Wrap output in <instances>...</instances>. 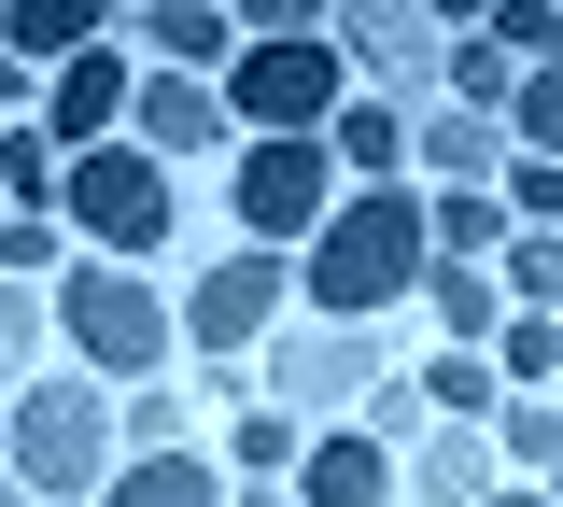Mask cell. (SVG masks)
I'll use <instances>...</instances> for the list:
<instances>
[{"label": "cell", "instance_id": "1", "mask_svg": "<svg viewBox=\"0 0 563 507\" xmlns=\"http://www.w3.org/2000/svg\"><path fill=\"white\" fill-rule=\"evenodd\" d=\"M422 283V198L409 184H366V198H339V212L310 225V310H395V296Z\"/></svg>", "mask_w": 563, "mask_h": 507}, {"label": "cell", "instance_id": "2", "mask_svg": "<svg viewBox=\"0 0 563 507\" xmlns=\"http://www.w3.org/2000/svg\"><path fill=\"white\" fill-rule=\"evenodd\" d=\"M57 212H70V240H85L99 268H141L184 198H169V169L141 142H99V155H57Z\"/></svg>", "mask_w": 563, "mask_h": 507}, {"label": "cell", "instance_id": "3", "mask_svg": "<svg viewBox=\"0 0 563 507\" xmlns=\"http://www.w3.org/2000/svg\"><path fill=\"white\" fill-rule=\"evenodd\" d=\"M57 324H70V353L113 366V381H155V353H169V296L141 268H99V254L57 268Z\"/></svg>", "mask_w": 563, "mask_h": 507}, {"label": "cell", "instance_id": "4", "mask_svg": "<svg viewBox=\"0 0 563 507\" xmlns=\"http://www.w3.org/2000/svg\"><path fill=\"white\" fill-rule=\"evenodd\" d=\"M14 480H29V494L113 480V395H99V381H29V395H14Z\"/></svg>", "mask_w": 563, "mask_h": 507}, {"label": "cell", "instance_id": "5", "mask_svg": "<svg viewBox=\"0 0 563 507\" xmlns=\"http://www.w3.org/2000/svg\"><path fill=\"white\" fill-rule=\"evenodd\" d=\"M339 99H352V71H339V43H324V29H310V43H254L240 85H225V113H240L254 142H324V128H339Z\"/></svg>", "mask_w": 563, "mask_h": 507}, {"label": "cell", "instance_id": "6", "mask_svg": "<svg viewBox=\"0 0 563 507\" xmlns=\"http://www.w3.org/2000/svg\"><path fill=\"white\" fill-rule=\"evenodd\" d=\"M324 212H339V155H324V142H254V155H240V225H254V254L310 240Z\"/></svg>", "mask_w": 563, "mask_h": 507}, {"label": "cell", "instance_id": "7", "mask_svg": "<svg viewBox=\"0 0 563 507\" xmlns=\"http://www.w3.org/2000/svg\"><path fill=\"white\" fill-rule=\"evenodd\" d=\"M268 310H282V254H254V240H240V254H211V268H198V296L169 310V339H198V353L225 366L240 339H268Z\"/></svg>", "mask_w": 563, "mask_h": 507}, {"label": "cell", "instance_id": "8", "mask_svg": "<svg viewBox=\"0 0 563 507\" xmlns=\"http://www.w3.org/2000/svg\"><path fill=\"white\" fill-rule=\"evenodd\" d=\"M141 99V71H128V43H99V57H70L57 85H43V142L57 155H99L113 142V113Z\"/></svg>", "mask_w": 563, "mask_h": 507}, {"label": "cell", "instance_id": "9", "mask_svg": "<svg viewBox=\"0 0 563 507\" xmlns=\"http://www.w3.org/2000/svg\"><path fill=\"white\" fill-rule=\"evenodd\" d=\"M268 381H282V409L310 423V409H352L380 366H366V339H352V324H296V339L268 353Z\"/></svg>", "mask_w": 563, "mask_h": 507}, {"label": "cell", "instance_id": "10", "mask_svg": "<svg viewBox=\"0 0 563 507\" xmlns=\"http://www.w3.org/2000/svg\"><path fill=\"white\" fill-rule=\"evenodd\" d=\"M409 169L437 184V198H493V184H507V128H493V113H451V99H437V113L409 128Z\"/></svg>", "mask_w": 563, "mask_h": 507}, {"label": "cell", "instance_id": "11", "mask_svg": "<svg viewBox=\"0 0 563 507\" xmlns=\"http://www.w3.org/2000/svg\"><path fill=\"white\" fill-rule=\"evenodd\" d=\"M128 128H141V155L169 169V155H198V142H225V85H198V71H141V99H128Z\"/></svg>", "mask_w": 563, "mask_h": 507}, {"label": "cell", "instance_id": "12", "mask_svg": "<svg viewBox=\"0 0 563 507\" xmlns=\"http://www.w3.org/2000/svg\"><path fill=\"white\" fill-rule=\"evenodd\" d=\"M324 43H339V71H380V85H422L437 57H451V29H437V14H339Z\"/></svg>", "mask_w": 563, "mask_h": 507}, {"label": "cell", "instance_id": "13", "mask_svg": "<svg viewBox=\"0 0 563 507\" xmlns=\"http://www.w3.org/2000/svg\"><path fill=\"white\" fill-rule=\"evenodd\" d=\"M296 507H395V465H380V437H310L296 451Z\"/></svg>", "mask_w": 563, "mask_h": 507}, {"label": "cell", "instance_id": "14", "mask_svg": "<svg viewBox=\"0 0 563 507\" xmlns=\"http://www.w3.org/2000/svg\"><path fill=\"white\" fill-rule=\"evenodd\" d=\"M99 43H113V14H99V0H0V57H14V71H29V57H99Z\"/></svg>", "mask_w": 563, "mask_h": 507}, {"label": "cell", "instance_id": "15", "mask_svg": "<svg viewBox=\"0 0 563 507\" xmlns=\"http://www.w3.org/2000/svg\"><path fill=\"white\" fill-rule=\"evenodd\" d=\"M128 29L169 57V71H211V57H225V0H141Z\"/></svg>", "mask_w": 563, "mask_h": 507}, {"label": "cell", "instance_id": "16", "mask_svg": "<svg viewBox=\"0 0 563 507\" xmlns=\"http://www.w3.org/2000/svg\"><path fill=\"white\" fill-rule=\"evenodd\" d=\"M493 381H507V395H550L563 381V310H507V324H493Z\"/></svg>", "mask_w": 563, "mask_h": 507}, {"label": "cell", "instance_id": "17", "mask_svg": "<svg viewBox=\"0 0 563 507\" xmlns=\"http://www.w3.org/2000/svg\"><path fill=\"white\" fill-rule=\"evenodd\" d=\"M437 71H451V113H493V128H507V85H521V57H507L493 29H451V57H437Z\"/></svg>", "mask_w": 563, "mask_h": 507}, {"label": "cell", "instance_id": "18", "mask_svg": "<svg viewBox=\"0 0 563 507\" xmlns=\"http://www.w3.org/2000/svg\"><path fill=\"white\" fill-rule=\"evenodd\" d=\"M339 169H366V184H395V169H409V113H395V99H339Z\"/></svg>", "mask_w": 563, "mask_h": 507}, {"label": "cell", "instance_id": "19", "mask_svg": "<svg viewBox=\"0 0 563 507\" xmlns=\"http://www.w3.org/2000/svg\"><path fill=\"white\" fill-rule=\"evenodd\" d=\"M113 507H225V480H211L198 451H128V480H113Z\"/></svg>", "mask_w": 563, "mask_h": 507}, {"label": "cell", "instance_id": "20", "mask_svg": "<svg viewBox=\"0 0 563 507\" xmlns=\"http://www.w3.org/2000/svg\"><path fill=\"white\" fill-rule=\"evenodd\" d=\"M422 283H437V324H451V353H479L493 324H507V283H493V268H422Z\"/></svg>", "mask_w": 563, "mask_h": 507}, {"label": "cell", "instance_id": "21", "mask_svg": "<svg viewBox=\"0 0 563 507\" xmlns=\"http://www.w3.org/2000/svg\"><path fill=\"white\" fill-rule=\"evenodd\" d=\"M422 409H451V423H493V409H507V381H493V353H437V381H422Z\"/></svg>", "mask_w": 563, "mask_h": 507}, {"label": "cell", "instance_id": "22", "mask_svg": "<svg viewBox=\"0 0 563 507\" xmlns=\"http://www.w3.org/2000/svg\"><path fill=\"white\" fill-rule=\"evenodd\" d=\"M507 128H521V142H536V155L563 169V57H536V71L507 85Z\"/></svg>", "mask_w": 563, "mask_h": 507}, {"label": "cell", "instance_id": "23", "mask_svg": "<svg viewBox=\"0 0 563 507\" xmlns=\"http://www.w3.org/2000/svg\"><path fill=\"white\" fill-rule=\"evenodd\" d=\"M57 198V142L43 128H0V212H43Z\"/></svg>", "mask_w": 563, "mask_h": 507}, {"label": "cell", "instance_id": "24", "mask_svg": "<svg viewBox=\"0 0 563 507\" xmlns=\"http://www.w3.org/2000/svg\"><path fill=\"white\" fill-rule=\"evenodd\" d=\"M507 212H521V240H563V169L550 155H507V184H493Z\"/></svg>", "mask_w": 563, "mask_h": 507}, {"label": "cell", "instance_id": "25", "mask_svg": "<svg viewBox=\"0 0 563 507\" xmlns=\"http://www.w3.org/2000/svg\"><path fill=\"white\" fill-rule=\"evenodd\" d=\"M493 451H507V465H563V409L550 395H507V409H493Z\"/></svg>", "mask_w": 563, "mask_h": 507}, {"label": "cell", "instance_id": "26", "mask_svg": "<svg viewBox=\"0 0 563 507\" xmlns=\"http://www.w3.org/2000/svg\"><path fill=\"white\" fill-rule=\"evenodd\" d=\"M479 480H493V451H479V437H465V423H451V437H437V451H422V507H465V494H479Z\"/></svg>", "mask_w": 563, "mask_h": 507}, {"label": "cell", "instance_id": "27", "mask_svg": "<svg viewBox=\"0 0 563 507\" xmlns=\"http://www.w3.org/2000/svg\"><path fill=\"white\" fill-rule=\"evenodd\" d=\"M43 268H70L57 212H0V283H43Z\"/></svg>", "mask_w": 563, "mask_h": 507}, {"label": "cell", "instance_id": "28", "mask_svg": "<svg viewBox=\"0 0 563 507\" xmlns=\"http://www.w3.org/2000/svg\"><path fill=\"white\" fill-rule=\"evenodd\" d=\"M507 310H563V240H507Z\"/></svg>", "mask_w": 563, "mask_h": 507}, {"label": "cell", "instance_id": "29", "mask_svg": "<svg viewBox=\"0 0 563 507\" xmlns=\"http://www.w3.org/2000/svg\"><path fill=\"white\" fill-rule=\"evenodd\" d=\"M29 353H43V296L0 283V381H29Z\"/></svg>", "mask_w": 563, "mask_h": 507}, {"label": "cell", "instance_id": "30", "mask_svg": "<svg viewBox=\"0 0 563 507\" xmlns=\"http://www.w3.org/2000/svg\"><path fill=\"white\" fill-rule=\"evenodd\" d=\"M296 451H310V437H296V409H254V423H240V465H254V480H282Z\"/></svg>", "mask_w": 563, "mask_h": 507}, {"label": "cell", "instance_id": "31", "mask_svg": "<svg viewBox=\"0 0 563 507\" xmlns=\"http://www.w3.org/2000/svg\"><path fill=\"white\" fill-rule=\"evenodd\" d=\"M422 423V381H366V423H352V437H409Z\"/></svg>", "mask_w": 563, "mask_h": 507}, {"label": "cell", "instance_id": "32", "mask_svg": "<svg viewBox=\"0 0 563 507\" xmlns=\"http://www.w3.org/2000/svg\"><path fill=\"white\" fill-rule=\"evenodd\" d=\"M0 128H29V71L14 57H0Z\"/></svg>", "mask_w": 563, "mask_h": 507}, {"label": "cell", "instance_id": "33", "mask_svg": "<svg viewBox=\"0 0 563 507\" xmlns=\"http://www.w3.org/2000/svg\"><path fill=\"white\" fill-rule=\"evenodd\" d=\"M0 507H29V480H0Z\"/></svg>", "mask_w": 563, "mask_h": 507}, {"label": "cell", "instance_id": "34", "mask_svg": "<svg viewBox=\"0 0 563 507\" xmlns=\"http://www.w3.org/2000/svg\"><path fill=\"white\" fill-rule=\"evenodd\" d=\"M550 409H563V395H550Z\"/></svg>", "mask_w": 563, "mask_h": 507}]
</instances>
